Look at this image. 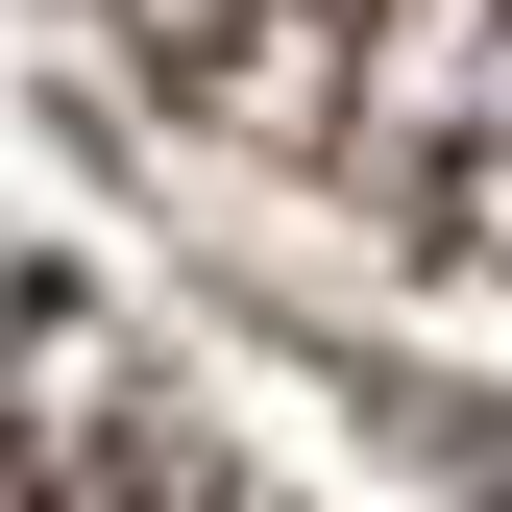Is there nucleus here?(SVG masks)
I'll use <instances>...</instances> for the list:
<instances>
[{
	"instance_id": "1",
	"label": "nucleus",
	"mask_w": 512,
	"mask_h": 512,
	"mask_svg": "<svg viewBox=\"0 0 512 512\" xmlns=\"http://www.w3.org/2000/svg\"><path fill=\"white\" fill-rule=\"evenodd\" d=\"M0 512H269L220 464V415L171 391L49 244H0Z\"/></svg>"
},
{
	"instance_id": "2",
	"label": "nucleus",
	"mask_w": 512,
	"mask_h": 512,
	"mask_svg": "<svg viewBox=\"0 0 512 512\" xmlns=\"http://www.w3.org/2000/svg\"><path fill=\"white\" fill-rule=\"evenodd\" d=\"M488 512H512V488H488Z\"/></svg>"
}]
</instances>
